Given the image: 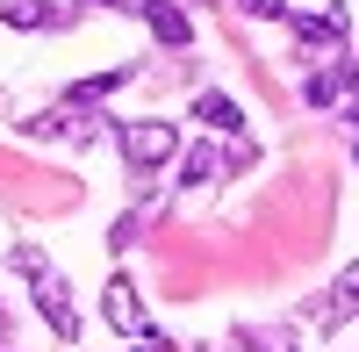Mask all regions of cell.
I'll use <instances>...</instances> for the list:
<instances>
[{
  "label": "cell",
  "instance_id": "2",
  "mask_svg": "<svg viewBox=\"0 0 359 352\" xmlns=\"http://www.w3.org/2000/svg\"><path fill=\"white\" fill-rule=\"evenodd\" d=\"M101 324H108L115 338H144V331H151L144 295H137V280H130V273H115V280L101 287Z\"/></svg>",
  "mask_w": 359,
  "mask_h": 352
},
{
  "label": "cell",
  "instance_id": "7",
  "mask_svg": "<svg viewBox=\"0 0 359 352\" xmlns=\"http://www.w3.org/2000/svg\"><path fill=\"white\" fill-rule=\"evenodd\" d=\"M287 22H294V43H302V50H345V15H338V8L287 15Z\"/></svg>",
  "mask_w": 359,
  "mask_h": 352
},
{
  "label": "cell",
  "instance_id": "11",
  "mask_svg": "<svg viewBox=\"0 0 359 352\" xmlns=\"http://www.w3.org/2000/svg\"><path fill=\"white\" fill-rule=\"evenodd\" d=\"M216 172H223V158L208 151V144H194V151L180 158V187H208V180H216Z\"/></svg>",
  "mask_w": 359,
  "mask_h": 352
},
{
  "label": "cell",
  "instance_id": "6",
  "mask_svg": "<svg viewBox=\"0 0 359 352\" xmlns=\"http://www.w3.org/2000/svg\"><path fill=\"white\" fill-rule=\"evenodd\" d=\"M36 316H43V324H50L57 338H65V345L79 338V309H72V287L57 280V273H43V280H36Z\"/></svg>",
  "mask_w": 359,
  "mask_h": 352
},
{
  "label": "cell",
  "instance_id": "9",
  "mask_svg": "<svg viewBox=\"0 0 359 352\" xmlns=\"http://www.w3.org/2000/svg\"><path fill=\"white\" fill-rule=\"evenodd\" d=\"M137 79V65H108V72H94V79H72L65 86V108H101L115 86H130Z\"/></svg>",
  "mask_w": 359,
  "mask_h": 352
},
{
  "label": "cell",
  "instance_id": "13",
  "mask_svg": "<svg viewBox=\"0 0 359 352\" xmlns=\"http://www.w3.org/2000/svg\"><path fill=\"white\" fill-rule=\"evenodd\" d=\"M237 8H245L252 22H287L294 8H287V0H237Z\"/></svg>",
  "mask_w": 359,
  "mask_h": 352
},
{
  "label": "cell",
  "instance_id": "17",
  "mask_svg": "<svg viewBox=\"0 0 359 352\" xmlns=\"http://www.w3.org/2000/svg\"><path fill=\"white\" fill-rule=\"evenodd\" d=\"M0 338H8V316H0Z\"/></svg>",
  "mask_w": 359,
  "mask_h": 352
},
{
  "label": "cell",
  "instance_id": "4",
  "mask_svg": "<svg viewBox=\"0 0 359 352\" xmlns=\"http://www.w3.org/2000/svg\"><path fill=\"white\" fill-rule=\"evenodd\" d=\"M115 8H123V15H137V22L165 43V50H187V43H194V22L180 15V0H115Z\"/></svg>",
  "mask_w": 359,
  "mask_h": 352
},
{
  "label": "cell",
  "instance_id": "3",
  "mask_svg": "<svg viewBox=\"0 0 359 352\" xmlns=\"http://www.w3.org/2000/svg\"><path fill=\"white\" fill-rule=\"evenodd\" d=\"M302 316H309L316 331H338V324H352V316H359V259H352V266H338V280L323 287V295H316Z\"/></svg>",
  "mask_w": 359,
  "mask_h": 352
},
{
  "label": "cell",
  "instance_id": "14",
  "mask_svg": "<svg viewBox=\"0 0 359 352\" xmlns=\"http://www.w3.org/2000/svg\"><path fill=\"white\" fill-rule=\"evenodd\" d=\"M108 245H115V252H130V245H137V216H115V230H108Z\"/></svg>",
  "mask_w": 359,
  "mask_h": 352
},
{
  "label": "cell",
  "instance_id": "15",
  "mask_svg": "<svg viewBox=\"0 0 359 352\" xmlns=\"http://www.w3.org/2000/svg\"><path fill=\"white\" fill-rule=\"evenodd\" d=\"M130 352H180L172 338H158V331H144V338H130Z\"/></svg>",
  "mask_w": 359,
  "mask_h": 352
},
{
  "label": "cell",
  "instance_id": "5",
  "mask_svg": "<svg viewBox=\"0 0 359 352\" xmlns=\"http://www.w3.org/2000/svg\"><path fill=\"white\" fill-rule=\"evenodd\" d=\"M345 94H359V65H352V57H331V65H316L302 79V101L309 108H338Z\"/></svg>",
  "mask_w": 359,
  "mask_h": 352
},
{
  "label": "cell",
  "instance_id": "10",
  "mask_svg": "<svg viewBox=\"0 0 359 352\" xmlns=\"http://www.w3.org/2000/svg\"><path fill=\"white\" fill-rule=\"evenodd\" d=\"M0 22L8 29H50L65 15H57V0H0Z\"/></svg>",
  "mask_w": 359,
  "mask_h": 352
},
{
  "label": "cell",
  "instance_id": "16",
  "mask_svg": "<svg viewBox=\"0 0 359 352\" xmlns=\"http://www.w3.org/2000/svg\"><path fill=\"white\" fill-rule=\"evenodd\" d=\"M345 123H352V130H359V94H352V108H345ZM352 158H359V144H352Z\"/></svg>",
  "mask_w": 359,
  "mask_h": 352
},
{
  "label": "cell",
  "instance_id": "1",
  "mask_svg": "<svg viewBox=\"0 0 359 352\" xmlns=\"http://www.w3.org/2000/svg\"><path fill=\"white\" fill-rule=\"evenodd\" d=\"M115 144H123V165L137 187H151V172L180 151V130L172 123H115Z\"/></svg>",
  "mask_w": 359,
  "mask_h": 352
},
{
  "label": "cell",
  "instance_id": "12",
  "mask_svg": "<svg viewBox=\"0 0 359 352\" xmlns=\"http://www.w3.org/2000/svg\"><path fill=\"white\" fill-rule=\"evenodd\" d=\"M8 266H15L22 280H43V273H50V259H43L36 245H15V252H8Z\"/></svg>",
  "mask_w": 359,
  "mask_h": 352
},
{
  "label": "cell",
  "instance_id": "8",
  "mask_svg": "<svg viewBox=\"0 0 359 352\" xmlns=\"http://www.w3.org/2000/svg\"><path fill=\"white\" fill-rule=\"evenodd\" d=\"M194 123L216 130V137H237V130H245V108H237L230 94H216V86H201V94H194Z\"/></svg>",
  "mask_w": 359,
  "mask_h": 352
}]
</instances>
